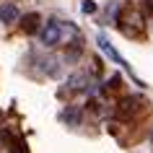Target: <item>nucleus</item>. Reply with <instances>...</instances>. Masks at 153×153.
<instances>
[{"mask_svg":"<svg viewBox=\"0 0 153 153\" xmlns=\"http://www.w3.org/2000/svg\"><path fill=\"white\" fill-rule=\"evenodd\" d=\"M68 36L78 39V29L70 26V24L65 26V24H60V21H49V24H44L39 29V42L47 44V47H55V44H60V42L68 39Z\"/></svg>","mask_w":153,"mask_h":153,"instance_id":"nucleus-1","label":"nucleus"},{"mask_svg":"<svg viewBox=\"0 0 153 153\" xmlns=\"http://www.w3.org/2000/svg\"><path fill=\"white\" fill-rule=\"evenodd\" d=\"M96 42H99V47H101V52H104V55L109 57V60H112V62H117V65H122V68H130V65L125 62V57H122L120 52H117V49H114L112 44H109V39H106L104 34H99V36H96Z\"/></svg>","mask_w":153,"mask_h":153,"instance_id":"nucleus-2","label":"nucleus"},{"mask_svg":"<svg viewBox=\"0 0 153 153\" xmlns=\"http://www.w3.org/2000/svg\"><path fill=\"white\" fill-rule=\"evenodd\" d=\"M0 21H3V24H16L18 21V8L13 5V3L0 5Z\"/></svg>","mask_w":153,"mask_h":153,"instance_id":"nucleus-3","label":"nucleus"},{"mask_svg":"<svg viewBox=\"0 0 153 153\" xmlns=\"http://www.w3.org/2000/svg\"><path fill=\"white\" fill-rule=\"evenodd\" d=\"M39 21H42V18H39V13H29V16H26L24 21H21V29H24L26 34H34L36 29H39Z\"/></svg>","mask_w":153,"mask_h":153,"instance_id":"nucleus-4","label":"nucleus"},{"mask_svg":"<svg viewBox=\"0 0 153 153\" xmlns=\"http://www.w3.org/2000/svg\"><path fill=\"white\" fill-rule=\"evenodd\" d=\"M135 104H140V99H125V101H120V117H127V114H132L137 109Z\"/></svg>","mask_w":153,"mask_h":153,"instance_id":"nucleus-5","label":"nucleus"},{"mask_svg":"<svg viewBox=\"0 0 153 153\" xmlns=\"http://www.w3.org/2000/svg\"><path fill=\"white\" fill-rule=\"evenodd\" d=\"M68 86L70 88H83V86H88V75L86 73H75V75L68 78Z\"/></svg>","mask_w":153,"mask_h":153,"instance_id":"nucleus-6","label":"nucleus"},{"mask_svg":"<svg viewBox=\"0 0 153 153\" xmlns=\"http://www.w3.org/2000/svg\"><path fill=\"white\" fill-rule=\"evenodd\" d=\"M42 65H44V73H49L52 78H57V75H60V68H57V60H55V57H49V60H42Z\"/></svg>","mask_w":153,"mask_h":153,"instance_id":"nucleus-7","label":"nucleus"},{"mask_svg":"<svg viewBox=\"0 0 153 153\" xmlns=\"http://www.w3.org/2000/svg\"><path fill=\"white\" fill-rule=\"evenodd\" d=\"M8 153H29V145H26V140H24V137H16V140L10 143Z\"/></svg>","mask_w":153,"mask_h":153,"instance_id":"nucleus-8","label":"nucleus"},{"mask_svg":"<svg viewBox=\"0 0 153 153\" xmlns=\"http://www.w3.org/2000/svg\"><path fill=\"white\" fill-rule=\"evenodd\" d=\"M83 13H96V3H94V0H83Z\"/></svg>","mask_w":153,"mask_h":153,"instance_id":"nucleus-9","label":"nucleus"},{"mask_svg":"<svg viewBox=\"0 0 153 153\" xmlns=\"http://www.w3.org/2000/svg\"><path fill=\"white\" fill-rule=\"evenodd\" d=\"M62 117H65V120H70L73 125H78V120H81V117H78V112H75V109H68V112H65Z\"/></svg>","mask_w":153,"mask_h":153,"instance_id":"nucleus-10","label":"nucleus"},{"mask_svg":"<svg viewBox=\"0 0 153 153\" xmlns=\"http://www.w3.org/2000/svg\"><path fill=\"white\" fill-rule=\"evenodd\" d=\"M0 143H5V145L10 143V132H8V130H3V132H0Z\"/></svg>","mask_w":153,"mask_h":153,"instance_id":"nucleus-11","label":"nucleus"},{"mask_svg":"<svg viewBox=\"0 0 153 153\" xmlns=\"http://www.w3.org/2000/svg\"><path fill=\"white\" fill-rule=\"evenodd\" d=\"M145 13H151V16H153V0H145Z\"/></svg>","mask_w":153,"mask_h":153,"instance_id":"nucleus-12","label":"nucleus"}]
</instances>
